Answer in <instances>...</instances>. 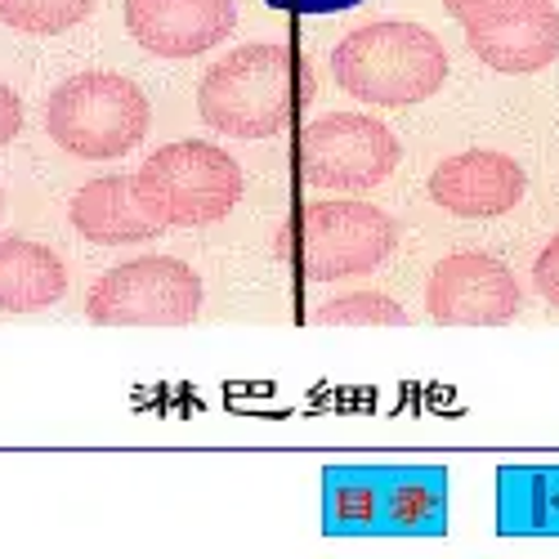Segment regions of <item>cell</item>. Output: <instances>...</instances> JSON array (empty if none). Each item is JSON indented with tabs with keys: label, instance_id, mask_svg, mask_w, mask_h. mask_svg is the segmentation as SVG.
<instances>
[{
	"label": "cell",
	"instance_id": "4fadbf2b",
	"mask_svg": "<svg viewBox=\"0 0 559 559\" xmlns=\"http://www.w3.org/2000/svg\"><path fill=\"white\" fill-rule=\"evenodd\" d=\"M68 219L95 247H130V242H148L162 233V224L139 202V189L130 175H104V179L81 183L68 206Z\"/></svg>",
	"mask_w": 559,
	"mask_h": 559
},
{
	"label": "cell",
	"instance_id": "5bb4252c",
	"mask_svg": "<svg viewBox=\"0 0 559 559\" xmlns=\"http://www.w3.org/2000/svg\"><path fill=\"white\" fill-rule=\"evenodd\" d=\"M497 533L559 537V465H501L497 471Z\"/></svg>",
	"mask_w": 559,
	"mask_h": 559
},
{
	"label": "cell",
	"instance_id": "5b68a950",
	"mask_svg": "<svg viewBox=\"0 0 559 559\" xmlns=\"http://www.w3.org/2000/svg\"><path fill=\"white\" fill-rule=\"evenodd\" d=\"M242 166L233 153L202 144V139H179L144 157L134 175L139 202L162 228H206L219 224L242 202Z\"/></svg>",
	"mask_w": 559,
	"mask_h": 559
},
{
	"label": "cell",
	"instance_id": "52a82bcc",
	"mask_svg": "<svg viewBox=\"0 0 559 559\" xmlns=\"http://www.w3.org/2000/svg\"><path fill=\"white\" fill-rule=\"evenodd\" d=\"M202 277L175 255H139L108 269L85 296L95 328H189L202 318Z\"/></svg>",
	"mask_w": 559,
	"mask_h": 559
},
{
	"label": "cell",
	"instance_id": "ac0fdd59",
	"mask_svg": "<svg viewBox=\"0 0 559 559\" xmlns=\"http://www.w3.org/2000/svg\"><path fill=\"white\" fill-rule=\"evenodd\" d=\"M533 5H550V0H443V10L461 23V27H484L510 14H524Z\"/></svg>",
	"mask_w": 559,
	"mask_h": 559
},
{
	"label": "cell",
	"instance_id": "9c48e42d",
	"mask_svg": "<svg viewBox=\"0 0 559 559\" xmlns=\"http://www.w3.org/2000/svg\"><path fill=\"white\" fill-rule=\"evenodd\" d=\"M524 292L497 255L456 251L435 264L426 283V309L439 328H506L515 322Z\"/></svg>",
	"mask_w": 559,
	"mask_h": 559
},
{
	"label": "cell",
	"instance_id": "9a60e30c",
	"mask_svg": "<svg viewBox=\"0 0 559 559\" xmlns=\"http://www.w3.org/2000/svg\"><path fill=\"white\" fill-rule=\"evenodd\" d=\"M68 292V264L59 251L27 242V238H0V313H36L59 305Z\"/></svg>",
	"mask_w": 559,
	"mask_h": 559
},
{
	"label": "cell",
	"instance_id": "3957f363",
	"mask_svg": "<svg viewBox=\"0 0 559 559\" xmlns=\"http://www.w3.org/2000/svg\"><path fill=\"white\" fill-rule=\"evenodd\" d=\"M332 76L345 95L381 108H407L430 99L448 81V50L421 23H367L332 50Z\"/></svg>",
	"mask_w": 559,
	"mask_h": 559
},
{
	"label": "cell",
	"instance_id": "30bf717a",
	"mask_svg": "<svg viewBox=\"0 0 559 559\" xmlns=\"http://www.w3.org/2000/svg\"><path fill=\"white\" fill-rule=\"evenodd\" d=\"M238 27L233 0H126V32L162 59H198Z\"/></svg>",
	"mask_w": 559,
	"mask_h": 559
},
{
	"label": "cell",
	"instance_id": "6da1fadb",
	"mask_svg": "<svg viewBox=\"0 0 559 559\" xmlns=\"http://www.w3.org/2000/svg\"><path fill=\"white\" fill-rule=\"evenodd\" d=\"M318 95L313 63L283 40H251L228 50L198 85V112L228 139L283 134Z\"/></svg>",
	"mask_w": 559,
	"mask_h": 559
},
{
	"label": "cell",
	"instance_id": "277c9868",
	"mask_svg": "<svg viewBox=\"0 0 559 559\" xmlns=\"http://www.w3.org/2000/svg\"><path fill=\"white\" fill-rule=\"evenodd\" d=\"M153 108L130 76L121 72H81L55 85L45 99V130L50 139L85 162L126 157L144 144Z\"/></svg>",
	"mask_w": 559,
	"mask_h": 559
},
{
	"label": "cell",
	"instance_id": "e0dca14e",
	"mask_svg": "<svg viewBox=\"0 0 559 559\" xmlns=\"http://www.w3.org/2000/svg\"><path fill=\"white\" fill-rule=\"evenodd\" d=\"M318 328H407V309L381 292H354L313 313Z\"/></svg>",
	"mask_w": 559,
	"mask_h": 559
},
{
	"label": "cell",
	"instance_id": "8fae6325",
	"mask_svg": "<svg viewBox=\"0 0 559 559\" xmlns=\"http://www.w3.org/2000/svg\"><path fill=\"white\" fill-rule=\"evenodd\" d=\"M528 193V175L515 157L492 153V148H471L452 153L435 166L430 175V198L448 215L461 219H497L515 211Z\"/></svg>",
	"mask_w": 559,
	"mask_h": 559
},
{
	"label": "cell",
	"instance_id": "ba28073f",
	"mask_svg": "<svg viewBox=\"0 0 559 559\" xmlns=\"http://www.w3.org/2000/svg\"><path fill=\"white\" fill-rule=\"evenodd\" d=\"M403 148L381 117L328 112L300 130V170L313 189L367 193L394 175Z\"/></svg>",
	"mask_w": 559,
	"mask_h": 559
},
{
	"label": "cell",
	"instance_id": "44dd1931",
	"mask_svg": "<svg viewBox=\"0 0 559 559\" xmlns=\"http://www.w3.org/2000/svg\"><path fill=\"white\" fill-rule=\"evenodd\" d=\"M273 10H287V14H345L362 0H264Z\"/></svg>",
	"mask_w": 559,
	"mask_h": 559
},
{
	"label": "cell",
	"instance_id": "ffe728a7",
	"mask_svg": "<svg viewBox=\"0 0 559 559\" xmlns=\"http://www.w3.org/2000/svg\"><path fill=\"white\" fill-rule=\"evenodd\" d=\"M23 130V99H19V90L0 81V148L10 144V139H19Z\"/></svg>",
	"mask_w": 559,
	"mask_h": 559
},
{
	"label": "cell",
	"instance_id": "7a4b0ae2",
	"mask_svg": "<svg viewBox=\"0 0 559 559\" xmlns=\"http://www.w3.org/2000/svg\"><path fill=\"white\" fill-rule=\"evenodd\" d=\"M328 537H443V465H328L322 471Z\"/></svg>",
	"mask_w": 559,
	"mask_h": 559
},
{
	"label": "cell",
	"instance_id": "d6986e66",
	"mask_svg": "<svg viewBox=\"0 0 559 559\" xmlns=\"http://www.w3.org/2000/svg\"><path fill=\"white\" fill-rule=\"evenodd\" d=\"M533 283H537V296H542L550 309H559V238H550L546 251L537 255V264H533Z\"/></svg>",
	"mask_w": 559,
	"mask_h": 559
},
{
	"label": "cell",
	"instance_id": "7c38bea8",
	"mask_svg": "<svg viewBox=\"0 0 559 559\" xmlns=\"http://www.w3.org/2000/svg\"><path fill=\"white\" fill-rule=\"evenodd\" d=\"M465 45L492 72H542L559 59V10L550 0V5H533L524 14H510L484 27H465Z\"/></svg>",
	"mask_w": 559,
	"mask_h": 559
},
{
	"label": "cell",
	"instance_id": "8992f818",
	"mask_svg": "<svg viewBox=\"0 0 559 559\" xmlns=\"http://www.w3.org/2000/svg\"><path fill=\"white\" fill-rule=\"evenodd\" d=\"M394 242L399 228L381 206L336 198L300 211V219L283 233V255L296 260L309 283H336V277L381 269Z\"/></svg>",
	"mask_w": 559,
	"mask_h": 559
},
{
	"label": "cell",
	"instance_id": "2e32d148",
	"mask_svg": "<svg viewBox=\"0 0 559 559\" xmlns=\"http://www.w3.org/2000/svg\"><path fill=\"white\" fill-rule=\"evenodd\" d=\"M95 0H0V23L27 36H59L90 19Z\"/></svg>",
	"mask_w": 559,
	"mask_h": 559
}]
</instances>
